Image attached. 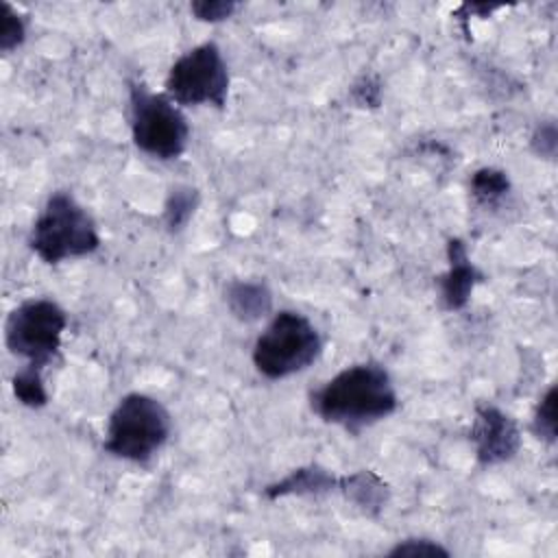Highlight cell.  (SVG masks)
Returning <instances> with one entry per match:
<instances>
[{
  "label": "cell",
  "instance_id": "1",
  "mask_svg": "<svg viewBox=\"0 0 558 558\" xmlns=\"http://www.w3.org/2000/svg\"><path fill=\"white\" fill-rule=\"evenodd\" d=\"M312 412L347 432H360L386 416L397 405V388L379 362H360L342 368L310 395Z\"/></svg>",
  "mask_w": 558,
  "mask_h": 558
},
{
  "label": "cell",
  "instance_id": "2",
  "mask_svg": "<svg viewBox=\"0 0 558 558\" xmlns=\"http://www.w3.org/2000/svg\"><path fill=\"white\" fill-rule=\"evenodd\" d=\"M31 251L44 264L87 257L98 251L100 233L94 216L68 190L48 196L28 233Z\"/></svg>",
  "mask_w": 558,
  "mask_h": 558
},
{
  "label": "cell",
  "instance_id": "3",
  "mask_svg": "<svg viewBox=\"0 0 558 558\" xmlns=\"http://www.w3.org/2000/svg\"><path fill=\"white\" fill-rule=\"evenodd\" d=\"M172 434V416L168 408L146 395H124L109 414L102 449L133 464H148Z\"/></svg>",
  "mask_w": 558,
  "mask_h": 558
},
{
  "label": "cell",
  "instance_id": "4",
  "mask_svg": "<svg viewBox=\"0 0 558 558\" xmlns=\"http://www.w3.org/2000/svg\"><path fill=\"white\" fill-rule=\"evenodd\" d=\"M323 353V338L314 323L294 310L277 312L257 336L251 360L266 379H286L310 368Z\"/></svg>",
  "mask_w": 558,
  "mask_h": 558
},
{
  "label": "cell",
  "instance_id": "5",
  "mask_svg": "<svg viewBox=\"0 0 558 558\" xmlns=\"http://www.w3.org/2000/svg\"><path fill=\"white\" fill-rule=\"evenodd\" d=\"M129 124L133 144L159 159H179L190 142V124L177 102L150 92L140 81H129Z\"/></svg>",
  "mask_w": 558,
  "mask_h": 558
},
{
  "label": "cell",
  "instance_id": "6",
  "mask_svg": "<svg viewBox=\"0 0 558 558\" xmlns=\"http://www.w3.org/2000/svg\"><path fill=\"white\" fill-rule=\"evenodd\" d=\"M229 68L216 41H205L183 52L168 70L166 96L179 107L211 105L222 109L229 98Z\"/></svg>",
  "mask_w": 558,
  "mask_h": 558
},
{
  "label": "cell",
  "instance_id": "7",
  "mask_svg": "<svg viewBox=\"0 0 558 558\" xmlns=\"http://www.w3.org/2000/svg\"><path fill=\"white\" fill-rule=\"evenodd\" d=\"M68 327L65 310L52 299H26L4 320V344L11 355L44 368L59 351Z\"/></svg>",
  "mask_w": 558,
  "mask_h": 558
},
{
  "label": "cell",
  "instance_id": "8",
  "mask_svg": "<svg viewBox=\"0 0 558 558\" xmlns=\"http://www.w3.org/2000/svg\"><path fill=\"white\" fill-rule=\"evenodd\" d=\"M475 458L484 466L510 462L521 449V429L517 421L493 403H480L469 429Z\"/></svg>",
  "mask_w": 558,
  "mask_h": 558
},
{
  "label": "cell",
  "instance_id": "9",
  "mask_svg": "<svg viewBox=\"0 0 558 558\" xmlns=\"http://www.w3.org/2000/svg\"><path fill=\"white\" fill-rule=\"evenodd\" d=\"M447 259L449 268L438 277V294L445 310L458 312L466 307L475 286L482 281V272L471 262L466 244L460 238H449Z\"/></svg>",
  "mask_w": 558,
  "mask_h": 558
},
{
  "label": "cell",
  "instance_id": "10",
  "mask_svg": "<svg viewBox=\"0 0 558 558\" xmlns=\"http://www.w3.org/2000/svg\"><path fill=\"white\" fill-rule=\"evenodd\" d=\"M225 305L240 323H257L272 310V292L262 279H231L225 286Z\"/></svg>",
  "mask_w": 558,
  "mask_h": 558
},
{
  "label": "cell",
  "instance_id": "11",
  "mask_svg": "<svg viewBox=\"0 0 558 558\" xmlns=\"http://www.w3.org/2000/svg\"><path fill=\"white\" fill-rule=\"evenodd\" d=\"M338 490L366 517H377L390 499L388 484L371 469H360L338 477Z\"/></svg>",
  "mask_w": 558,
  "mask_h": 558
},
{
  "label": "cell",
  "instance_id": "12",
  "mask_svg": "<svg viewBox=\"0 0 558 558\" xmlns=\"http://www.w3.org/2000/svg\"><path fill=\"white\" fill-rule=\"evenodd\" d=\"M329 490H338V477L323 469L320 464H307L290 471L286 477L268 484L264 488V495L268 499H279V497H318Z\"/></svg>",
  "mask_w": 558,
  "mask_h": 558
},
{
  "label": "cell",
  "instance_id": "13",
  "mask_svg": "<svg viewBox=\"0 0 558 558\" xmlns=\"http://www.w3.org/2000/svg\"><path fill=\"white\" fill-rule=\"evenodd\" d=\"M198 201H201V194L192 185H174L168 192V198L163 205V225L168 227L170 233L181 231L190 222V218L198 207Z\"/></svg>",
  "mask_w": 558,
  "mask_h": 558
},
{
  "label": "cell",
  "instance_id": "14",
  "mask_svg": "<svg viewBox=\"0 0 558 558\" xmlns=\"http://www.w3.org/2000/svg\"><path fill=\"white\" fill-rule=\"evenodd\" d=\"M510 192V179L499 168H480L471 177V194L482 207H495Z\"/></svg>",
  "mask_w": 558,
  "mask_h": 558
},
{
  "label": "cell",
  "instance_id": "15",
  "mask_svg": "<svg viewBox=\"0 0 558 558\" xmlns=\"http://www.w3.org/2000/svg\"><path fill=\"white\" fill-rule=\"evenodd\" d=\"M41 371L44 368H37V366H31V364H24L11 379V388H13V395L15 399L26 405V408H33V410H39L48 403V392H46V386H44V377H41Z\"/></svg>",
  "mask_w": 558,
  "mask_h": 558
},
{
  "label": "cell",
  "instance_id": "16",
  "mask_svg": "<svg viewBox=\"0 0 558 558\" xmlns=\"http://www.w3.org/2000/svg\"><path fill=\"white\" fill-rule=\"evenodd\" d=\"M532 432L538 440H545L547 445L556 442L558 421H556V386L554 384L547 388V392L541 397V401L534 410Z\"/></svg>",
  "mask_w": 558,
  "mask_h": 558
},
{
  "label": "cell",
  "instance_id": "17",
  "mask_svg": "<svg viewBox=\"0 0 558 558\" xmlns=\"http://www.w3.org/2000/svg\"><path fill=\"white\" fill-rule=\"evenodd\" d=\"M26 39L24 17L9 4L0 2V50L11 52Z\"/></svg>",
  "mask_w": 558,
  "mask_h": 558
},
{
  "label": "cell",
  "instance_id": "18",
  "mask_svg": "<svg viewBox=\"0 0 558 558\" xmlns=\"http://www.w3.org/2000/svg\"><path fill=\"white\" fill-rule=\"evenodd\" d=\"M451 551L440 545L438 541H432V538H418V536H412V538H403L399 541L395 547H390L386 551V556H449Z\"/></svg>",
  "mask_w": 558,
  "mask_h": 558
},
{
  "label": "cell",
  "instance_id": "19",
  "mask_svg": "<svg viewBox=\"0 0 558 558\" xmlns=\"http://www.w3.org/2000/svg\"><path fill=\"white\" fill-rule=\"evenodd\" d=\"M190 11L196 20L218 24L229 20L238 11V2L233 0H196L190 4Z\"/></svg>",
  "mask_w": 558,
  "mask_h": 558
},
{
  "label": "cell",
  "instance_id": "20",
  "mask_svg": "<svg viewBox=\"0 0 558 558\" xmlns=\"http://www.w3.org/2000/svg\"><path fill=\"white\" fill-rule=\"evenodd\" d=\"M530 146L532 150L543 157V159H554L556 157V148H558V131L556 124L551 120L536 124L532 137H530Z\"/></svg>",
  "mask_w": 558,
  "mask_h": 558
},
{
  "label": "cell",
  "instance_id": "21",
  "mask_svg": "<svg viewBox=\"0 0 558 558\" xmlns=\"http://www.w3.org/2000/svg\"><path fill=\"white\" fill-rule=\"evenodd\" d=\"M351 96L360 107H379L381 102V87L379 81L373 76H362L353 87H351Z\"/></svg>",
  "mask_w": 558,
  "mask_h": 558
}]
</instances>
